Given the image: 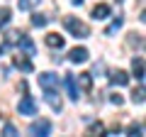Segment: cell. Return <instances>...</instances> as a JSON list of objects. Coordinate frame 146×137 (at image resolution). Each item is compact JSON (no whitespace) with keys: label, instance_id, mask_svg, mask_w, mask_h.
<instances>
[{"label":"cell","instance_id":"obj_1","mask_svg":"<svg viewBox=\"0 0 146 137\" xmlns=\"http://www.w3.org/2000/svg\"><path fill=\"white\" fill-rule=\"evenodd\" d=\"M63 27H66L71 34H76V37H80V39H85V37H90V27L85 25V22H80V20H76V17H63Z\"/></svg>","mask_w":146,"mask_h":137},{"label":"cell","instance_id":"obj_2","mask_svg":"<svg viewBox=\"0 0 146 137\" xmlns=\"http://www.w3.org/2000/svg\"><path fill=\"white\" fill-rule=\"evenodd\" d=\"M17 110H20V115H36V100L32 98V95H25V98L20 100Z\"/></svg>","mask_w":146,"mask_h":137},{"label":"cell","instance_id":"obj_3","mask_svg":"<svg viewBox=\"0 0 146 137\" xmlns=\"http://www.w3.org/2000/svg\"><path fill=\"white\" fill-rule=\"evenodd\" d=\"M44 98H46V103L51 105L54 113H61V110H63V103H61V98H58V88L44 91Z\"/></svg>","mask_w":146,"mask_h":137},{"label":"cell","instance_id":"obj_4","mask_svg":"<svg viewBox=\"0 0 146 137\" xmlns=\"http://www.w3.org/2000/svg\"><path fill=\"white\" fill-rule=\"evenodd\" d=\"M39 86H42L44 91L58 88V76H56V74H51V71H44V74H39Z\"/></svg>","mask_w":146,"mask_h":137},{"label":"cell","instance_id":"obj_5","mask_svg":"<svg viewBox=\"0 0 146 137\" xmlns=\"http://www.w3.org/2000/svg\"><path fill=\"white\" fill-rule=\"evenodd\" d=\"M51 132V122L49 120H34L29 125V135H49Z\"/></svg>","mask_w":146,"mask_h":137},{"label":"cell","instance_id":"obj_6","mask_svg":"<svg viewBox=\"0 0 146 137\" xmlns=\"http://www.w3.org/2000/svg\"><path fill=\"white\" fill-rule=\"evenodd\" d=\"M88 56H90V52L85 47H76V49H71L68 52V59H71L73 64H83V61H88Z\"/></svg>","mask_w":146,"mask_h":137},{"label":"cell","instance_id":"obj_7","mask_svg":"<svg viewBox=\"0 0 146 137\" xmlns=\"http://www.w3.org/2000/svg\"><path fill=\"white\" fill-rule=\"evenodd\" d=\"M66 88H68V98L71 100L80 98V91H78V83H76V76L73 74H66Z\"/></svg>","mask_w":146,"mask_h":137},{"label":"cell","instance_id":"obj_8","mask_svg":"<svg viewBox=\"0 0 146 137\" xmlns=\"http://www.w3.org/2000/svg\"><path fill=\"white\" fill-rule=\"evenodd\" d=\"M44 42H46V47H51V49H63V44H66V42H63V37H61V34H56V32H49Z\"/></svg>","mask_w":146,"mask_h":137},{"label":"cell","instance_id":"obj_9","mask_svg":"<svg viewBox=\"0 0 146 137\" xmlns=\"http://www.w3.org/2000/svg\"><path fill=\"white\" fill-rule=\"evenodd\" d=\"M110 81H112L115 86H127V83H129V74L117 68V71H112V74H110Z\"/></svg>","mask_w":146,"mask_h":137},{"label":"cell","instance_id":"obj_10","mask_svg":"<svg viewBox=\"0 0 146 137\" xmlns=\"http://www.w3.org/2000/svg\"><path fill=\"white\" fill-rule=\"evenodd\" d=\"M17 44H20V49H25V52H27V56H34V54H36L34 44H32V39L27 37V34H22V37H20V42H17Z\"/></svg>","mask_w":146,"mask_h":137},{"label":"cell","instance_id":"obj_11","mask_svg":"<svg viewBox=\"0 0 146 137\" xmlns=\"http://www.w3.org/2000/svg\"><path fill=\"white\" fill-rule=\"evenodd\" d=\"M131 71H134V76L139 81H144V56H136L131 61Z\"/></svg>","mask_w":146,"mask_h":137},{"label":"cell","instance_id":"obj_12","mask_svg":"<svg viewBox=\"0 0 146 137\" xmlns=\"http://www.w3.org/2000/svg\"><path fill=\"white\" fill-rule=\"evenodd\" d=\"M107 15H110V5H102V3H100V5L93 7V17L95 20H105Z\"/></svg>","mask_w":146,"mask_h":137},{"label":"cell","instance_id":"obj_13","mask_svg":"<svg viewBox=\"0 0 146 137\" xmlns=\"http://www.w3.org/2000/svg\"><path fill=\"white\" fill-rule=\"evenodd\" d=\"M78 83L83 91H90V86H93V76L90 74H78Z\"/></svg>","mask_w":146,"mask_h":137},{"label":"cell","instance_id":"obj_14","mask_svg":"<svg viewBox=\"0 0 146 137\" xmlns=\"http://www.w3.org/2000/svg\"><path fill=\"white\" fill-rule=\"evenodd\" d=\"M17 5H20V10H34L39 0H17Z\"/></svg>","mask_w":146,"mask_h":137},{"label":"cell","instance_id":"obj_15","mask_svg":"<svg viewBox=\"0 0 146 137\" xmlns=\"http://www.w3.org/2000/svg\"><path fill=\"white\" fill-rule=\"evenodd\" d=\"M15 66L22 68V71H32V61H27V59H22V56H15Z\"/></svg>","mask_w":146,"mask_h":137},{"label":"cell","instance_id":"obj_16","mask_svg":"<svg viewBox=\"0 0 146 137\" xmlns=\"http://www.w3.org/2000/svg\"><path fill=\"white\" fill-rule=\"evenodd\" d=\"M122 25H124V20H122V17H117V20H115V22H112V25H110V27H107V30H105V34H107V37H110V34H115V32H117V30H119V27H122Z\"/></svg>","mask_w":146,"mask_h":137},{"label":"cell","instance_id":"obj_17","mask_svg":"<svg viewBox=\"0 0 146 137\" xmlns=\"http://www.w3.org/2000/svg\"><path fill=\"white\" fill-rule=\"evenodd\" d=\"M20 37H22V32L12 30V32H7V39H5V42H7V44L12 47V44H17V42H20Z\"/></svg>","mask_w":146,"mask_h":137},{"label":"cell","instance_id":"obj_18","mask_svg":"<svg viewBox=\"0 0 146 137\" xmlns=\"http://www.w3.org/2000/svg\"><path fill=\"white\" fill-rule=\"evenodd\" d=\"M46 17H44V15H39V12H36V15H32V25H34V27H46Z\"/></svg>","mask_w":146,"mask_h":137},{"label":"cell","instance_id":"obj_19","mask_svg":"<svg viewBox=\"0 0 146 137\" xmlns=\"http://www.w3.org/2000/svg\"><path fill=\"white\" fill-rule=\"evenodd\" d=\"M10 22V7H0V27H5Z\"/></svg>","mask_w":146,"mask_h":137},{"label":"cell","instance_id":"obj_20","mask_svg":"<svg viewBox=\"0 0 146 137\" xmlns=\"http://www.w3.org/2000/svg\"><path fill=\"white\" fill-rule=\"evenodd\" d=\"M131 100H134V103H144V88H139V91H134V93H131Z\"/></svg>","mask_w":146,"mask_h":137},{"label":"cell","instance_id":"obj_21","mask_svg":"<svg viewBox=\"0 0 146 137\" xmlns=\"http://www.w3.org/2000/svg\"><path fill=\"white\" fill-rule=\"evenodd\" d=\"M3 135H5V137H15V135H17L15 125H10V122H7V125H5V130H3Z\"/></svg>","mask_w":146,"mask_h":137},{"label":"cell","instance_id":"obj_22","mask_svg":"<svg viewBox=\"0 0 146 137\" xmlns=\"http://www.w3.org/2000/svg\"><path fill=\"white\" fill-rule=\"evenodd\" d=\"M129 44H136V47H141V44H144L141 34H129Z\"/></svg>","mask_w":146,"mask_h":137},{"label":"cell","instance_id":"obj_23","mask_svg":"<svg viewBox=\"0 0 146 137\" xmlns=\"http://www.w3.org/2000/svg\"><path fill=\"white\" fill-rule=\"evenodd\" d=\"M141 132H144V127H141V125H131V127H129V135H134V137L141 135Z\"/></svg>","mask_w":146,"mask_h":137},{"label":"cell","instance_id":"obj_24","mask_svg":"<svg viewBox=\"0 0 146 137\" xmlns=\"http://www.w3.org/2000/svg\"><path fill=\"white\" fill-rule=\"evenodd\" d=\"M110 100H112V103H115V105H122V103H124V98H122L119 93H115V95H110Z\"/></svg>","mask_w":146,"mask_h":137},{"label":"cell","instance_id":"obj_25","mask_svg":"<svg viewBox=\"0 0 146 137\" xmlns=\"http://www.w3.org/2000/svg\"><path fill=\"white\" fill-rule=\"evenodd\" d=\"M90 132H98V135H100V132H105V127H102V122H95V125L90 127Z\"/></svg>","mask_w":146,"mask_h":137},{"label":"cell","instance_id":"obj_26","mask_svg":"<svg viewBox=\"0 0 146 137\" xmlns=\"http://www.w3.org/2000/svg\"><path fill=\"white\" fill-rule=\"evenodd\" d=\"M73 5H83V0H71Z\"/></svg>","mask_w":146,"mask_h":137},{"label":"cell","instance_id":"obj_27","mask_svg":"<svg viewBox=\"0 0 146 137\" xmlns=\"http://www.w3.org/2000/svg\"><path fill=\"white\" fill-rule=\"evenodd\" d=\"M0 54H3V47H0Z\"/></svg>","mask_w":146,"mask_h":137}]
</instances>
